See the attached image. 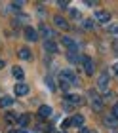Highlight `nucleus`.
I'll use <instances>...</instances> for the list:
<instances>
[{
	"label": "nucleus",
	"mask_w": 118,
	"mask_h": 133,
	"mask_svg": "<svg viewBox=\"0 0 118 133\" xmlns=\"http://www.w3.org/2000/svg\"><path fill=\"white\" fill-rule=\"evenodd\" d=\"M25 38L29 42H36L38 40V32H36L33 27H25Z\"/></svg>",
	"instance_id": "obj_5"
},
{
	"label": "nucleus",
	"mask_w": 118,
	"mask_h": 133,
	"mask_svg": "<svg viewBox=\"0 0 118 133\" xmlns=\"http://www.w3.org/2000/svg\"><path fill=\"white\" fill-rule=\"evenodd\" d=\"M113 72H114V76L118 78V63H114V65H113Z\"/></svg>",
	"instance_id": "obj_29"
},
{
	"label": "nucleus",
	"mask_w": 118,
	"mask_h": 133,
	"mask_svg": "<svg viewBox=\"0 0 118 133\" xmlns=\"http://www.w3.org/2000/svg\"><path fill=\"white\" fill-rule=\"evenodd\" d=\"M107 31H109L110 34H116V36H118V23H109V25H107Z\"/></svg>",
	"instance_id": "obj_22"
},
{
	"label": "nucleus",
	"mask_w": 118,
	"mask_h": 133,
	"mask_svg": "<svg viewBox=\"0 0 118 133\" xmlns=\"http://www.w3.org/2000/svg\"><path fill=\"white\" fill-rule=\"evenodd\" d=\"M95 19H97L99 23H107V25H109V23H110V14H109V11L99 10L97 14H95Z\"/></svg>",
	"instance_id": "obj_6"
},
{
	"label": "nucleus",
	"mask_w": 118,
	"mask_h": 133,
	"mask_svg": "<svg viewBox=\"0 0 118 133\" xmlns=\"http://www.w3.org/2000/svg\"><path fill=\"white\" fill-rule=\"evenodd\" d=\"M49 114H52V108H49L48 105H42V107L38 108V118H40V120H46Z\"/></svg>",
	"instance_id": "obj_11"
},
{
	"label": "nucleus",
	"mask_w": 118,
	"mask_h": 133,
	"mask_svg": "<svg viewBox=\"0 0 118 133\" xmlns=\"http://www.w3.org/2000/svg\"><path fill=\"white\" fill-rule=\"evenodd\" d=\"M65 99H67V103H71V105H82V97H80V95H65Z\"/></svg>",
	"instance_id": "obj_14"
},
{
	"label": "nucleus",
	"mask_w": 118,
	"mask_h": 133,
	"mask_svg": "<svg viewBox=\"0 0 118 133\" xmlns=\"http://www.w3.org/2000/svg\"><path fill=\"white\" fill-rule=\"evenodd\" d=\"M97 88H99V91H109V74L107 72H101V74H99Z\"/></svg>",
	"instance_id": "obj_2"
},
{
	"label": "nucleus",
	"mask_w": 118,
	"mask_h": 133,
	"mask_svg": "<svg viewBox=\"0 0 118 133\" xmlns=\"http://www.w3.org/2000/svg\"><path fill=\"white\" fill-rule=\"evenodd\" d=\"M82 66H84V72L88 76L94 74V61H91L90 57H82Z\"/></svg>",
	"instance_id": "obj_4"
},
{
	"label": "nucleus",
	"mask_w": 118,
	"mask_h": 133,
	"mask_svg": "<svg viewBox=\"0 0 118 133\" xmlns=\"http://www.w3.org/2000/svg\"><path fill=\"white\" fill-rule=\"evenodd\" d=\"M61 76H65L71 84H78V78H76V74H74V72H72L71 69H65L63 72H61Z\"/></svg>",
	"instance_id": "obj_7"
},
{
	"label": "nucleus",
	"mask_w": 118,
	"mask_h": 133,
	"mask_svg": "<svg viewBox=\"0 0 118 133\" xmlns=\"http://www.w3.org/2000/svg\"><path fill=\"white\" fill-rule=\"evenodd\" d=\"M4 118H6V122H8V124H14V122H17V120H19V116H17V114H14V112H8Z\"/></svg>",
	"instance_id": "obj_20"
},
{
	"label": "nucleus",
	"mask_w": 118,
	"mask_h": 133,
	"mask_svg": "<svg viewBox=\"0 0 118 133\" xmlns=\"http://www.w3.org/2000/svg\"><path fill=\"white\" fill-rule=\"evenodd\" d=\"M61 42H63V46L69 50V53H72V51H76V42H74L71 36H61Z\"/></svg>",
	"instance_id": "obj_3"
},
{
	"label": "nucleus",
	"mask_w": 118,
	"mask_h": 133,
	"mask_svg": "<svg viewBox=\"0 0 118 133\" xmlns=\"http://www.w3.org/2000/svg\"><path fill=\"white\" fill-rule=\"evenodd\" d=\"M88 97H90V103H91V107H94V110H97V112L103 110V97L95 91V89H90Z\"/></svg>",
	"instance_id": "obj_1"
},
{
	"label": "nucleus",
	"mask_w": 118,
	"mask_h": 133,
	"mask_svg": "<svg viewBox=\"0 0 118 133\" xmlns=\"http://www.w3.org/2000/svg\"><path fill=\"white\" fill-rule=\"evenodd\" d=\"M80 133H95L94 129H88V128H82V129H80Z\"/></svg>",
	"instance_id": "obj_30"
},
{
	"label": "nucleus",
	"mask_w": 118,
	"mask_h": 133,
	"mask_svg": "<svg viewBox=\"0 0 118 133\" xmlns=\"http://www.w3.org/2000/svg\"><path fill=\"white\" fill-rule=\"evenodd\" d=\"M27 19H29L27 15H17V19H15V23H17V25H25V23H27Z\"/></svg>",
	"instance_id": "obj_23"
},
{
	"label": "nucleus",
	"mask_w": 118,
	"mask_h": 133,
	"mask_svg": "<svg viewBox=\"0 0 118 133\" xmlns=\"http://www.w3.org/2000/svg\"><path fill=\"white\" fill-rule=\"evenodd\" d=\"M71 15H72V17H76V19H78V17H80V14H78V11H76V10H71Z\"/></svg>",
	"instance_id": "obj_31"
},
{
	"label": "nucleus",
	"mask_w": 118,
	"mask_h": 133,
	"mask_svg": "<svg viewBox=\"0 0 118 133\" xmlns=\"http://www.w3.org/2000/svg\"><path fill=\"white\" fill-rule=\"evenodd\" d=\"M44 50L48 53H57V44L53 40H44Z\"/></svg>",
	"instance_id": "obj_10"
},
{
	"label": "nucleus",
	"mask_w": 118,
	"mask_h": 133,
	"mask_svg": "<svg viewBox=\"0 0 118 133\" xmlns=\"http://www.w3.org/2000/svg\"><path fill=\"white\" fill-rule=\"evenodd\" d=\"M69 86H71V82L67 80L65 76H61V74H59V88H61V89H69Z\"/></svg>",
	"instance_id": "obj_19"
},
{
	"label": "nucleus",
	"mask_w": 118,
	"mask_h": 133,
	"mask_svg": "<svg viewBox=\"0 0 118 133\" xmlns=\"http://www.w3.org/2000/svg\"><path fill=\"white\" fill-rule=\"evenodd\" d=\"M17 122H19V125H21V128H27V125H29V122H30V116H29V114H21Z\"/></svg>",
	"instance_id": "obj_17"
},
{
	"label": "nucleus",
	"mask_w": 118,
	"mask_h": 133,
	"mask_svg": "<svg viewBox=\"0 0 118 133\" xmlns=\"http://www.w3.org/2000/svg\"><path fill=\"white\" fill-rule=\"evenodd\" d=\"M8 133H19V131H15V129H11V131H8Z\"/></svg>",
	"instance_id": "obj_34"
},
{
	"label": "nucleus",
	"mask_w": 118,
	"mask_h": 133,
	"mask_svg": "<svg viewBox=\"0 0 118 133\" xmlns=\"http://www.w3.org/2000/svg\"><path fill=\"white\" fill-rule=\"evenodd\" d=\"M67 57H69V61H71V63H80V61H82V57H80V55H78L76 51L69 53V55H67Z\"/></svg>",
	"instance_id": "obj_21"
},
{
	"label": "nucleus",
	"mask_w": 118,
	"mask_h": 133,
	"mask_svg": "<svg viewBox=\"0 0 118 133\" xmlns=\"http://www.w3.org/2000/svg\"><path fill=\"white\" fill-rule=\"evenodd\" d=\"M21 6H23V2H14L11 8H14V10H21Z\"/></svg>",
	"instance_id": "obj_28"
},
{
	"label": "nucleus",
	"mask_w": 118,
	"mask_h": 133,
	"mask_svg": "<svg viewBox=\"0 0 118 133\" xmlns=\"http://www.w3.org/2000/svg\"><path fill=\"white\" fill-rule=\"evenodd\" d=\"M40 34L44 36L46 40H53V31H52V29H48L46 25H40Z\"/></svg>",
	"instance_id": "obj_13"
},
{
	"label": "nucleus",
	"mask_w": 118,
	"mask_h": 133,
	"mask_svg": "<svg viewBox=\"0 0 118 133\" xmlns=\"http://www.w3.org/2000/svg\"><path fill=\"white\" fill-rule=\"evenodd\" d=\"M61 133H65V131H61Z\"/></svg>",
	"instance_id": "obj_35"
},
{
	"label": "nucleus",
	"mask_w": 118,
	"mask_h": 133,
	"mask_svg": "<svg viewBox=\"0 0 118 133\" xmlns=\"http://www.w3.org/2000/svg\"><path fill=\"white\" fill-rule=\"evenodd\" d=\"M21 133H36V131H30V129H23Z\"/></svg>",
	"instance_id": "obj_32"
},
{
	"label": "nucleus",
	"mask_w": 118,
	"mask_h": 133,
	"mask_svg": "<svg viewBox=\"0 0 118 133\" xmlns=\"http://www.w3.org/2000/svg\"><path fill=\"white\" fill-rule=\"evenodd\" d=\"M27 93H29V86L27 84H23V82L15 84V95H27Z\"/></svg>",
	"instance_id": "obj_12"
},
{
	"label": "nucleus",
	"mask_w": 118,
	"mask_h": 133,
	"mask_svg": "<svg viewBox=\"0 0 118 133\" xmlns=\"http://www.w3.org/2000/svg\"><path fill=\"white\" fill-rule=\"evenodd\" d=\"M84 27L88 29V31H91V29H94V21H91V19H86V21H84Z\"/></svg>",
	"instance_id": "obj_25"
},
{
	"label": "nucleus",
	"mask_w": 118,
	"mask_h": 133,
	"mask_svg": "<svg viewBox=\"0 0 118 133\" xmlns=\"http://www.w3.org/2000/svg\"><path fill=\"white\" fill-rule=\"evenodd\" d=\"M17 55H19V59H25V61H29V59L33 57V55H30V50H27V48H21Z\"/></svg>",
	"instance_id": "obj_16"
},
{
	"label": "nucleus",
	"mask_w": 118,
	"mask_h": 133,
	"mask_svg": "<svg viewBox=\"0 0 118 133\" xmlns=\"http://www.w3.org/2000/svg\"><path fill=\"white\" fill-rule=\"evenodd\" d=\"M71 125L72 128H82L84 125V116L82 114H74V116L71 118Z\"/></svg>",
	"instance_id": "obj_8"
},
{
	"label": "nucleus",
	"mask_w": 118,
	"mask_h": 133,
	"mask_svg": "<svg viewBox=\"0 0 118 133\" xmlns=\"http://www.w3.org/2000/svg\"><path fill=\"white\" fill-rule=\"evenodd\" d=\"M11 74H14V78H17V80H21V78L25 76V72L21 66H11Z\"/></svg>",
	"instance_id": "obj_15"
},
{
	"label": "nucleus",
	"mask_w": 118,
	"mask_h": 133,
	"mask_svg": "<svg viewBox=\"0 0 118 133\" xmlns=\"http://www.w3.org/2000/svg\"><path fill=\"white\" fill-rule=\"evenodd\" d=\"M57 6H59V8H67V6H69V2H67V0H59Z\"/></svg>",
	"instance_id": "obj_26"
},
{
	"label": "nucleus",
	"mask_w": 118,
	"mask_h": 133,
	"mask_svg": "<svg viewBox=\"0 0 118 133\" xmlns=\"http://www.w3.org/2000/svg\"><path fill=\"white\" fill-rule=\"evenodd\" d=\"M114 122H116V118H113V114L105 118V124H107V125H110V128H113V125H114Z\"/></svg>",
	"instance_id": "obj_24"
},
{
	"label": "nucleus",
	"mask_w": 118,
	"mask_h": 133,
	"mask_svg": "<svg viewBox=\"0 0 118 133\" xmlns=\"http://www.w3.org/2000/svg\"><path fill=\"white\" fill-rule=\"evenodd\" d=\"M113 118H116V120H118V105H114V107H113Z\"/></svg>",
	"instance_id": "obj_27"
},
{
	"label": "nucleus",
	"mask_w": 118,
	"mask_h": 133,
	"mask_svg": "<svg viewBox=\"0 0 118 133\" xmlns=\"http://www.w3.org/2000/svg\"><path fill=\"white\" fill-rule=\"evenodd\" d=\"M2 66H4V61H2V59H0V69H2Z\"/></svg>",
	"instance_id": "obj_33"
},
{
	"label": "nucleus",
	"mask_w": 118,
	"mask_h": 133,
	"mask_svg": "<svg viewBox=\"0 0 118 133\" xmlns=\"http://www.w3.org/2000/svg\"><path fill=\"white\" fill-rule=\"evenodd\" d=\"M53 23H55L59 29H63V31H67V29H69V23H67V19H65V17H61V15H55V17H53Z\"/></svg>",
	"instance_id": "obj_9"
},
{
	"label": "nucleus",
	"mask_w": 118,
	"mask_h": 133,
	"mask_svg": "<svg viewBox=\"0 0 118 133\" xmlns=\"http://www.w3.org/2000/svg\"><path fill=\"white\" fill-rule=\"evenodd\" d=\"M11 103H14V99H11L10 95H6V97L0 99V107H2V108H8V107H11Z\"/></svg>",
	"instance_id": "obj_18"
}]
</instances>
